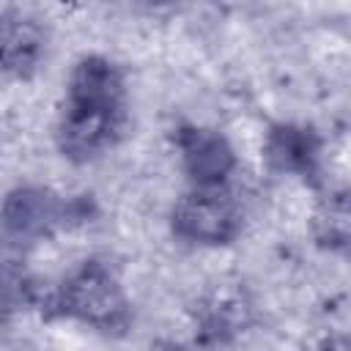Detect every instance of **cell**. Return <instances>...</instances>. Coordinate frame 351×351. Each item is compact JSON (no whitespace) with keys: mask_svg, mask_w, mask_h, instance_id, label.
Segmentation results:
<instances>
[{"mask_svg":"<svg viewBox=\"0 0 351 351\" xmlns=\"http://www.w3.org/2000/svg\"><path fill=\"white\" fill-rule=\"evenodd\" d=\"M271 156L280 159L282 167H296V165L307 162L310 148H307L304 137H299V134H293V132H285V134H280L277 143L271 145Z\"/></svg>","mask_w":351,"mask_h":351,"instance_id":"cell-5","label":"cell"},{"mask_svg":"<svg viewBox=\"0 0 351 351\" xmlns=\"http://www.w3.org/2000/svg\"><path fill=\"white\" fill-rule=\"evenodd\" d=\"M230 162H233L230 151L219 137H211V134H203V132L192 134V140L186 145V165H189V173L200 184L219 181L228 173Z\"/></svg>","mask_w":351,"mask_h":351,"instance_id":"cell-4","label":"cell"},{"mask_svg":"<svg viewBox=\"0 0 351 351\" xmlns=\"http://www.w3.org/2000/svg\"><path fill=\"white\" fill-rule=\"evenodd\" d=\"M176 230L197 241H228L236 233V211L219 195H189L173 214Z\"/></svg>","mask_w":351,"mask_h":351,"instance_id":"cell-2","label":"cell"},{"mask_svg":"<svg viewBox=\"0 0 351 351\" xmlns=\"http://www.w3.org/2000/svg\"><path fill=\"white\" fill-rule=\"evenodd\" d=\"M66 304L71 313L82 315L90 324H112L121 310V293L107 271L101 269H85L80 277H74L66 288Z\"/></svg>","mask_w":351,"mask_h":351,"instance_id":"cell-3","label":"cell"},{"mask_svg":"<svg viewBox=\"0 0 351 351\" xmlns=\"http://www.w3.org/2000/svg\"><path fill=\"white\" fill-rule=\"evenodd\" d=\"M123 118L118 71L104 60H82L71 77L60 121V148L71 159H93L112 145Z\"/></svg>","mask_w":351,"mask_h":351,"instance_id":"cell-1","label":"cell"}]
</instances>
